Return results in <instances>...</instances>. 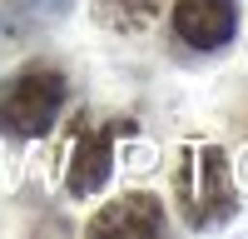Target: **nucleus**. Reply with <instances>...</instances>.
I'll return each mask as SVG.
<instances>
[{"instance_id":"1","label":"nucleus","mask_w":248,"mask_h":239,"mask_svg":"<svg viewBox=\"0 0 248 239\" xmlns=\"http://www.w3.org/2000/svg\"><path fill=\"white\" fill-rule=\"evenodd\" d=\"M174 205L189 229H218L238 214V185H233V165L218 145H184L179 165H174Z\"/></svg>"},{"instance_id":"2","label":"nucleus","mask_w":248,"mask_h":239,"mask_svg":"<svg viewBox=\"0 0 248 239\" xmlns=\"http://www.w3.org/2000/svg\"><path fill=\"white\" fill-rule=\"evenodd\" d=\"M129 130L124 120H94L79 110L70 120V135H65V159H60V179H65V189L75 199H90L109 185L114 174V139Z\"/></svg>"},{"instance_id":"3","label":"nucleus","mask_w":248,"mask_h":239,"mask_svg":"<svg viewBox=\"0 0 248 239\" xmlns=\"http://www.w3.org/2000/svg\"><path fill=\"white\" fill-rule=\"evenodd\" d=\"M60 110H65V75L55 65H25L0 95V130L20 139H40L60 120Z\"/></svg>"},{"instance_id":"4","label":"nucleus","mask_w":248,"mask_h":239,"mask_svg":"<svg viewBox=\"0 0 248 239\" xmlns=\"http://www.w3.org/2000/svg\"><path fill=\"white\" fill-rule=\"evenodd\" d=\"M174 40L199 55H218L238 30V5L233 0H174Z\"/></svg>"},{"instance_id":"5","label":"nucleus","mask_w":248,"mask_h":239,"mask_svg":"<svg viewBox=\"0 0 248 239\" xmlns=\"http://www.w3.org/2000/svg\"><path fill=\"white\" fill-rule=\"evenodd\" d=\"M164 229V205L154 194H119L90 219V234H159Z\"/></svg>"},{"instance_id":"6","label":"nucleus","mask_w":248,"mask_h":239,"mask_svg":"<svg viewBox=\"0 0 248 239\" xmlns=\"http://www.w3.org/2000/svg\"><path fill=\"white\" fill-rule=\"evenodd\" d=\"M90 10L105 30L134 40V35H149L164 20V0H90Z\"/></svg>"}]
</instances>
